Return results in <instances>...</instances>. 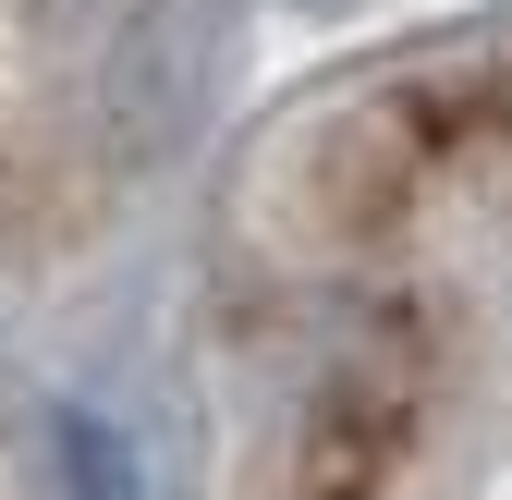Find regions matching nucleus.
Masks as SVG:
<instances>
[{
    "mask_svg": "<svg viewBox=\"0 0 512 500\" xmlns=\"http://www.w3.org/2000/svg\"><path fill=\"white\" fill-rule=\"evenodd\" d=\"M269 500H512V110L439 122L342 244Z\"/></svg>",
    "mask_w": 512,
    "mask_h": 500,
    "instance_id": "f257e3e1",
    "label": "nucleus"
}]
</instances>
